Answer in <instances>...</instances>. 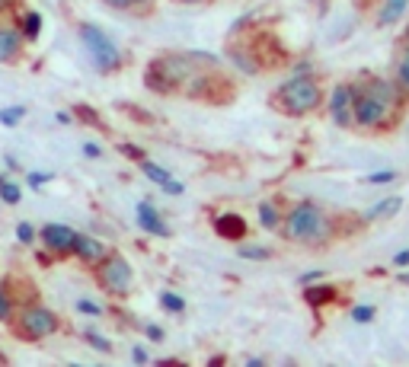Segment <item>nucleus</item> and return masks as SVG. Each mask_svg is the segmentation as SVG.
Returning <instances> with one entry per match:
<instances>
[{
    "instance_id": "15",
    "label": "nucleus",
    "mask_w": 409,
    "mask_h": 367,
    "mask_svg": "<svg viewBox=\"0 0 409 367\" xmlns=\"http://www.w3.org/2000/svg\"><path fill=\"white\" fill-rule=\"evenodd\" d=\"M23 39H26V42H35V39H39V32H42V16L39 13H26L23 16Z\"/></svg>"
},
{
    "instance_id": "10",
    "label": "nucleus",
    "mask_w": 409,
    "mask_h": 367,
    "mask_svg": "<svg viewBox=\"0 0 409 367\" xmlns=\"http://www.w3.org/2000/svg\"><path fill=\"white\" fill-rule=\"evenodd\" d=\"M141 169H144V176H147V179H151V182H157V186L163 188V192H170V195H182V192H186V186H182V182H176L173 176L167 173V169H160L157 163H151V160H144V157H141Z\"/></svg>"
},
{
    "instance_id": "13",
    "label": "nucleus",
    "mask_w": 409,
    "mask_h": 367,
    "mask_svg": "<svg viewBox=\"0 0 409 367\" xmlns=\"http://www.w3.org/2000/svg\"><path fill=\"white\" fill-rule=\"evenodd\" d=\"M218 233L221 236H234V240H240L243 233H246V224L240 221L237 214H224V217H218Z\"/></svg>"
},
{
    "instance_id": "33",
    "label": "nucleus",
    "mask_w": 409,
    "mask_h": 367,
    "mask_svg": "<svg viewBox=\"0 0 409 367\" xmlns=\"http://www.w3.org/2000/svg\"><path fill=\"white\" fill-rule=\"evenodd\" d=\"M84 153H87V157H99V147L96 144H84Z\"/></svg>"
},
{
    "instance_id": "3",
    "label": "nucleus",
    "mask_w": 409,
    "mask_h": 367,
    "mask_svg": "<svg viewBox=\"0 0 409 367\" xmlns=\"http://www.w3.org/2000/svg\"><path fill=\"white\" fill-rule=\"evenodd\" d=\"M16 329H20L23 339H49V335L58 333V316L51 310H45V307H26V310H20V316H16Z\"/></svg>"
},
{
    "instance_id": "28",
    "label": "nucleus",
    "mask_w": 409,
    "mask_h": 367,
    "mask_svg": "<svg viewBox=\"0 0 409 367\" xmlns=\"http://www.w3.org/2000/svg\"><path fill=\"white\" fill-rule=\"evenodd\" d=\"M394 169H384V173H371L367 176V182H394Z\"/></svg>"
},
{
    "instance_id": "9",
    "label": "nucleus",
    "mask_w": 409,
    "mask_h": 367,
    "mask_svg": "<svg viewBox=\"0 0 409 367\" xmlns=\"http://www.w3.org/2000/svg\"><path fill=\"white\" fill-rule=\"evenodd\" d=\"M70 252H77L84 262H103L106 259V246L99 240H93V236H87V233H74Z\"/></svg>"
},
{
    "instance_id": "29",
    "label": "nucleus",
    "mask_w": 409,
    "mask_h": 367,
    "mask_svg": "<svg viewBox=\"0 0 409 367\" xmlns=\"http://www.w3.org/2000/svg\"><path fill=\"white\" fill-rule=\"evenodd\" d=\"M106 4L115 10H128V7H134V4H147V0H106Z\"/></svg>"
},
{
    "instance_id": "31",
    "label": "nucleus",
    "mask_w": 409,
    "mask_h": 367,
    "mask_svg": "<svg viewBox=\"0 0 409 367\" xmlns=\"http://www.w3.org/2000/svg\"><path fill=\"white\" fill-rule=\"evenodd\" d=\"M400 77H403V84L409 86V55H406V61H403V67H400Z\"/></svg>"
},
{
    "instance_id": "1",
    "label": "nucleus",
    "mask_w": 409,
    "mask_h": 367,
    "mask_svg": "<svg viewBox=\"0 0 409 367\" xmlns=\"http://www.w3.org/2000/svg\"><path fill=\"white\" fill-rule=\"evenodd\" d=\"M390 109H394V90H390V84H381V80L365 86L352 99V112L358 118V125H367V128L381 125L384 118L390 115Z\"/></svg>"
},
{
    "instance_id": "14",
    "label": "nucleus",
    "mask_w": 409,
    "mask_h": 367,
    "mask_svg": "<svg viewBox=\"0 0 409 367\" xmlns=\"http://www.w3.org/2000/svg\"><path fill=\"white\" fill-rule=\"evenodd\" d=\"M403 208V198H384L381 205H375V208L367 211V221H377V217H390V214H396V211Z\"/></svg>"
},
{
    "instance_id": "18",
    "label": "nucleus",
    "mask_w": 409,
    "mask_h": 367,
    "mask_svg": "<svg viewBox=\"0 0 409 367\" xmlns=\"http://www.w3.org/2000/svg\"><path fill=\"white\" fill-rule=\"evenodd\" d=\"M23 115H26V109L23 105H13V109H0V125H20Z\"/></svg>"
},
{
    "instance_id": "23",
    "label": "nucleus",
    "mask_w": 409,
    "mask_h": 367,
    "mask_svg": "<svg viewBox=\"0 0 409 367\" xmlns=\"http://www.w3.org/2000/svg\"><path fill=\"white\" fill-rule=\"evenodd\" d=\"M240 256L243 259H269V250H263V246H243Z\"/></svg>"
},
{
    "instance_id": "21",
    "label": "nucleus",
    "mask_w": 409,
    "mask_h": 367,
    "mask_svg": "<svg viewBox=\"0 0 409 367\" xmlns=\"http://www.w3.org/2000/svg\"><path fill=\"white\" fill-rule=\"evenodd\" d=\"M329 297H333L329 288H310V291H307V304H313V307H320L323 300H329Z\"/></svg>"
},
{
    "instance_id": "8",
    "label": "nucleus",
    "mask_w": 409,
    "mask_h": 367,
    "mask_svg": "<svg viewBox=\"0 0 409 367\" xmlns=\"http://www.w3.org/2000/svg\"><path fill=\"white\" fill-rule=\"evenodd\" d=\"M42 243L55 252H70V243H74V230L64 227V224H45L42 227Z\"/></svg>"
},
{
    "instance_id": "17",
    "label": "nucleus",
    "mask_w": 409,
    "mask_h": 367,
    "mask_svg": "<svg viewBox=\"0 0 409 367\" xmlns=\"http://www.w3.org/2000/svg\"><path fill=\"white\" fill-rule=\"evenodd\" d=\"M13 319V297H10V291L0 284V323H10Z\"/></svg>"
},
{
    "instance_id": "6",
    "label": "nucleus",
    "mask_w": 409,
    "mask_h": 367,
    "mask_svg": "<svg viewBox=\"0 0 409 367\" xmlns=\"http://www.w3.org/2000/svg\"><path fill=\"white\" fill-rule=\"evenodd\" d=\"M99 281L112 294H128V288H132V265L122 256H109L103 262V269H99Z\"/></svg>"
},
{
    "instance_id": "11",
    "label": "nucleus",
    "mask_w": 409,
    "mask_h": 367,
    "mask_svg": "<svg viewBox=\"0 0 409 367\" xmlns=\"http://www.w3.org/2000/svg\"><path fill=\"white\" fill-rule=\"evenodd\" d=\"M352 90L348 86H336V93H333V122L336 125H348L352 122Z\"/></svg>"
},
{
    "instance_id": "5",
    "label": "nucleus",
    "mask_w": 409,
    "mask_h": 367,
    "mask_svg": "<svg viewBox=\"0 0 409 367\" xmlns=\"http://www.w3.org/2000/svg\"><path fill=\"white\" fill-rule=\"evenodd\" d=\"M323 230H326L323 214H320L313 205H301V208H294V214L288 217V236H291V240H301V243L320 240Z\"/></svg>"
},
{
    "instance_id": "2",
    "label": "nucleus",
    "mask_w": 409,
    "mask_h": 367,
    "mask_svg": "<svg viewBox=\"0 0 409 367\" xmlns=\"http://www.w3.org/2000/svg\"><path fill=\"white\" fill-rule=\"evenodd\" d=\"M80 39H84L87 51H90V61L96 64L99 70H115L118 67L122 55H118L115 42H112L99 26H80Z\"/></svg>"
},
{
    "instance_id": "16",
    "label": "nucleus",
    "mask_w": 409,
    "mask_h": 367,
    "mask_svg": "<svg viewBox=\"0 0 409 367\" xmlns=\"http://www.w3.org/2000/svg\"><path fill=\"white\" fill-rule=\"evenodd\" d=\"M406 4H409V0H387V7H384V13H381V22H384V26H390V22L400 20L403 10H406Z\"/></svg>"
},
{
    "instance_id": "30",
    "label": "nucleus",
    "mask_w": 409,
    "mask_h": 367,
    "mask_svg": "<svg viewBox=\"0 0 409 367\" xmlns=\"http://www.w3.org/2000/svg\"><path fill=\"white\" fill-rule=\"evenodd\" d=\"M51 176L49 173H29V186H42V182H49Z\"/></svg>"
},
{
    "instance_id": "24",
    "label": "nucleus",
    "mask_w": 409,
    "mask_h": 367,
    "mask_svg": "<svg viewBox=\"0 0 409 367\" xmlns=\"http://www.w3.org/2000/svg\"><path fill=\"white\" fill-rule=\"evenodd\" d=\"M352 319L355 323H371V319H375V307H355Z\"/></svg>"
},
{
    "instance_id": "32",
    "label": "nucleus",
    "mask_w": 409,
    "mask_h": 367,
    "mask_svg": "<svg viewBox=\"0 0 409 367\" xmlns=\"http://www.w3.org/2000/svg\"><path fill=\"white\" fill-rule=\"evenodd\" d=\"M147 335H151V339H163V329H157V326H147Z\"/></svg>"
},
{
    "instance_id": "12",
    "label": "nucleus",
    "mask_w": 409,
    "mask_h": 367,
    "mask_svg": "<svg viewBox=\"0 0 409 367\" xmlns=\"http://www.w3.org/2000/svg\"><path fill=\"white\" fill-rule=\"evenodd\" d=\"M138 224H141V230H147V233H153V236H170V227L160 221V214L153 211V205H147V201L138 205Z\"/></svg>"
},
{
    "instance_id": "7",
    "label": "nucleus",
    "mask_w": 409,
    "mask_h": 367,
    "mask_svg": "<svg viewBox=\"0 0 409 367\" xmlns=\"http://www.w3.org/2000/svg\"><path fill=\"white\" fill-rule=\"evenodd\" d=\"M23 32L16 26H0V64H13L23 55Z\"/></svg>"
},
{
    "instance_id": "26",
    "label": "nucleus",
    "mask_w": 409,
    "mask_h": 367,
    "mask_svg": "<svg viewBox=\"0 0 409 367\" xmlns=\"http://www.w3.org/2000/svg\"><path fill=\"white\" fill-rule=\"evenodd\" d=\"M87 339H90V345H93V348H99V352H109V348H112L109 342H106L103 335H96V333H87Z\"/></svg>"
},
{
    "instance_id": "34",
    "label": "nucleus",
    "mask_w": 409,
    "mask_h": 367,
    "mask_svg": "<svg viewBox=\"0 0 409 367\" xmlns=\"http://www.w3.org/2000/svg\"><path fill=\"white\" fill-rule=\"evenodd\" d=\"M394 262H396V265H409V250H406V252H400V256H396Z\"/></svg>"
},
{
    "instance_id": "27",
    "label": "nucleus",
    "mask_w": 409,
    "mask_h": 367,
    "mask_svg": "<svg viewBox=\"0 0 409 367\" xmlns=\"http://www.w3.org/2000/svg\"><path fill=\"white\" fill-rule=\"evenodd\" d=\"M77 310L80 313H90V316H99V307L93 300H77Z\"/></svg>"
},
{
    "instance_id": "19",
    "label": "nucleus",
    "mask_w": 409,
    "mask_h": 367,
    "mask_svg": "<svg viewBox=\"0 0 409 367\" xmlns=\"http://www.w3.org/2000/svg\"><path fill=\"white\" fill-rule=\"evenodd\" d=\"M20 186H16V182H7V179H0V198L7 201V205H16V201H20Z\"/></svg>"
},
{
    "instance_id": "25",
    "label": "nucleus",
    "mask_w": 409,
    "mask_h": 367,
    "mask_svg": "<svg viewBox=\"0 0 409 367\" xmlns=\"http://www.w3.org/2000/svg\"><path fill=\"white\" fill-rule=\"evenodd\" d=\"M16 236H20L23 243H32V240H35V230H32V224H20V227H16Z\"/></svg>"
},
{
    "instance_id": "4",
    "label": "nucleus",
    "mask_w": 409,
    "mask_h": 367,
    "mask_svg": "<svg viewBox=\"0 0 409 367\" xmlns=\"http://www.w3.org/2000/svg\"><path fill=\"white\" fill-rule=\"evenodd\" d=\"M282 103L291 115H304V112H310L320 105V86L310 84V80H304V77H294L291 84L282 90Z\"/></svg>"
},
{
    "instance_id": "22",
    "label": "nucleus",
    "mask_w": 409,
    "mask_h": 367,
    "mask_svg": "<svg viewBox=\"0 0 409 367\" xmlns=\"http://www.w3.org/2000/svg\"><path fill=\"white\" fill-rule=\"evenodd\" d=\"M160 304L167 307V310H173V313H182V297H176V294H163V297H160Z\"/></svg>"
},
{
    "instance_id": "35",
    "label": "nucleus",
    "mask_w": 409,
    "mask_h": 367,
    "mask_svg": "<svg viewBox=\"0 0 409 367\" xmlns=\"http://www.w3.org/2000/svg\"><path fill=\"white\" fill-rule=\"evenodd\" d=\"M134 361H141V364H144V361H147V354H144V348H134Z\"/></svg>"
},
{
    "instance_id": "20",
    "label": "nucleus",
    "mask_w": 409,
    "mask_h": 367,
    "mask_svg": "<svg viewBox=\"0 0 409 367\" xmlns=\"http://www.w3.org/2000/svg\"><path fill=\"white\" fill-rule=\"evenodd\" d=\"M259 221H263V227H278V211L272 208V205H259Z\"/></svg>"
}]
</instances>
